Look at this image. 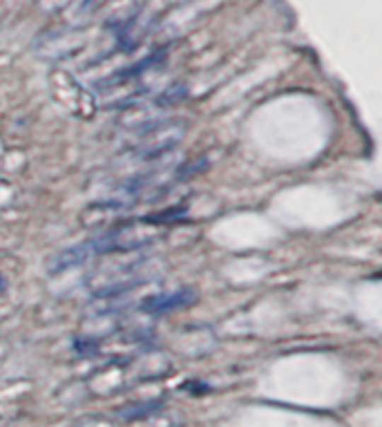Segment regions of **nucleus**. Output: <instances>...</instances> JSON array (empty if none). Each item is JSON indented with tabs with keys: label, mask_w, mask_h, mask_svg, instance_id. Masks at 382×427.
<instances>
[{
	"label": "nucleus",
	"mask_w": 382,
	"mask_h": 427,
	"mask_svg": "<svg viewBox=\"0 0 382 427\" xmlns=\"http://www.w3.org/2000/svg\"><path fill=\"white\" fill-rule=\"evenodd\" d=\"M161 405H163V401H144V403H134V405H130V407L121 409V411H119V416L125 419V421H139V419L150 416L152 411L161 409Z\"/></svg>",
	"instance_id": "20e7f679"
},
{
	"label": "nucleus",
	"mask_w": 382,
	"mask_h": 427,
	"mask_svg": "<svg viewBox=\"0 0 382 427\" xmlns=\"http://www.w3.org/2000/svg\"><path fill=\"white\" fill-rule=\"evenodd\" d=\"M197 302V291L192 287H179L177 291L150 295L146 300L139 302V311L148 313V316H163V313H173L179 309L192 307Z\"/></svg>",
	"instance_id": "f03ea898"
},
{
	"label": "nucleus",
	"mask_w": 382,
	"mask_h": 427,
	"mask_svg": "<svg viewBox=\"0 0 382 427\" xmlns=\"http://www.w3.org/2000/svg\"><path fill=\"white\" fill-rule=\"evenodd\" d=\"M137 235L139 233H127L125 229H112L108 233H101L88 241H81L76 246H69L61 253H56L47 264V271L50 275H59L94 258H101V255L139 251L150 246L154 241V237H137Z\"/></svg>",
	"instance_id": "f257e3e1"
},
{
	"label": "nucleus",
	"mask_w": 382,
	"mask_h": 427,
	"mask_svg": "<svg viewBox=\"0 0 382 427\" xmlns=\"http://www.w3.org/2000/svg\"><path fill=\"white\" fill-rule=\"evenodd\" d=\"M74 349L83 355V358H88V355L98 351V343H88V340L81 338V340H76V343H74Z\"/></svg>",
	"instance_id": "423d86ee"
},
{
	"label": "nucleus",
	"mask_w": 382,
	"mask_h": 427,
	"mask_svg": "<svg viewBox=\"0 0 382 427\" xmlns=\"http://www.w3.org/2000/svg\"><path fill=\"white\" fill-rule=\"evenodd\" d=\"M186 94H188V90L183 88V85H175V88L163 90L157 98H154V103L161 106V108H166V106H175V103H179Z\"/></svg>",
	"instance_id": "39448f33"
},
{
	"label": "nucleus",
	"mask_w": 382,
	"mask_h": 427,
	"mask_svg": "<svg viewBox=\"0 0 382 427\" xmlns=\"http://www.w3.org/2000/svg\"><path fill=\"white\" fill-rule=\"evenodd\" d=\"M163 52H166V50L154 52V54L146 56L144 61H139L137 65L123 67V69H119V72H115L112 76H108V79H103V81H98V88H105V85H119V83H125V81H130V79L141 76L144 72H150L154 65H159V63L163 61Z\"/></svg>",
	"instance_id": "7ed1b4c3"
},
{
	"label": "nucleus",
	"mask_w": 382,
	"mask_h": 427,
	"mask_svg": "<svg viewBox=\"0 0 382 427\" xmlns=\"http://www.w3.org/2000/svg\"><path fill=\"white\" fill-rule=\"evenodd\" d=\"M5 291H7V280L0 275V293H5Z\"/></svg>",
	"instance_id": "0eeeda50"
}]
</instances>
